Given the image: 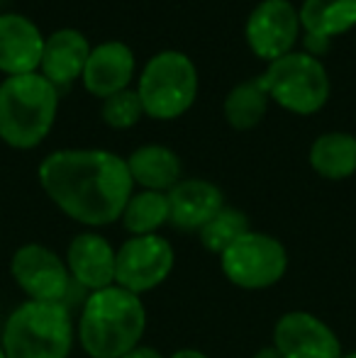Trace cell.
I'll use <instances>...</instances> for the list:
<instances>
[{
    "mask_svg": "<svg viewBox=\"0 0 356 358\" xmlns=\"http://www.w3.org/2000/svg\"><path fill=\"white\" fill-rule=\"evenodd\" d=\"M39 183L64 215L86 227L118 222L134 188L127 161L103 149L54 151L39 164Z\"/></svg>",
    "mask_w": 356,
    "mask_h": 358,
    "instance_id": "obj_1",
    "label": "cell"
},
{
    "mask_svg": "<svg viewBox=\"0 0 356 358\" xmlns=\"http://www.w3.org/2000/svg\"><path fill=\"white\" fill-rule=\"evenodd\" d=\"M147 329L139 295L120 285L90 292L78 320V341L90 358H122L137 349Z\"/></svg>",
    "mask_w": 356,
    "mask_h": 358,
    "instance_id": "obj_2",
    "label": "cell"
},
{
    "mask_svg": "<svg viewBox=\"0 0 356 358\" xmlns=\"http://www.w3.org/2000/svg\"><path fill=\"white\" fill-rule=\"evenodd\" d=\"M59 93L42 73L8 76L0 83V139L13 149H34L57 117Z\"/></svg>",
    "mask_w": 356,
    "mask_h": 358,
    "instance_id": "obj_3",
    "label": "cell"
},
{
    "mask_svg": "<svg viewBox=\"0 0 356 358\" xmlns=\"http://www.w3.org/2000/svg\"><path fill=\"white\" fill-rule=\"evenodd\" d=\"M0 346L8 358H69L73 320L64 302L27 300L10 312Z\"/></svg>",
    "mask_w": 356,
    "mask_h": 358,
    "instance_id": "obj_4",
    "label": "cell"
},
{
    "mask_svg": "<svg viewBox=\"0 0 356 358\" xmlns=\"http://www.w3.org/2000/svg\"><path fill=\"white\" fill-rule=\"evenodd\" d=\"M137 93L144 115L154 120H173L193 105L198 71L185 54L162 52L144 66Z\"/></svg>",
    "mask_w": 356,
    "mask_h": 358,
    "instance_id": "obj_5",
    "label": "cell"
},
{
    "mask_svg": "<svg viewBox=\"0 0 356 358\" xmlns=\"http://www.w3.org/2000/svg\"><path fill=\"white\" fill-rule=\"evenodd\" d=\"M259 78H262L269 98H273L280 108L295 115L318 113L329 98L327 71L310 54H285V57L271 62L269 71Z\"/></svg>",
    "mask_w": 356,
    "mask_h": 358,
    "instance_id": "obj_6",
    "label": "cell"
},
{
    "mask_svg": "<svg viewBox=\"0 0 356 358\" xmlns=\"http://www.w3.org/2000/svg\"><path fill=\"white\" fill-rule=\"evenodd\" d=\"M225 278L242 290H266L288 271V251L276 236L249 229L220 254Z\"/></svg>",
    "mask_w": 356,
    "mask_h": 358,
    "instance_id": "obj_7",
    "label": "cell"
},
{
    "mask_svg": "<svg viewBox=\"0 0 356 358\" xmlns=\"http://www.w3.org/2000/svg\"><path fill=\"white\" fill-rule=\"evenodd\" d=\"M176 254L164 236H132L118 249L115 261V285L142 295L159 287L171 275Z\"/></svg>",
    "mask_w": 356,
    "mask_h": 358,
    "instance_id": "obj_8",
    "label": "cell"
},
{
    "mask_svg": "<svg viewBox=\"0 0 356 358\" xmlns=\"http://www.w3.org/2000/svg\"><path fill=\"white\" fill-rule=\"evenodd\" d=\"M10 273L20 290L37 302H62L71 280L66 261L42 244L20 246L10 261Z\"/></svg>",
    "mask_w": 356,
    "mask_h": 358,
    "instance_id": "obj_9",
    "label": "cell"
},
{
    "mask_svg": "<svg viewBox=\"0 0 356 358\" xmlns=\"http://www.w3.org/2000/svg\"><path fill=\"white\" fill-rule=\"evenodd\" d=\"M273 346L283 358H342L334 329L310 312H285L273 327Z\"/></svg>",
    "mask_w": 356,
    "mask_h": 358,
    "instance_id": "obj_10",
    "label": "cell"
},
{
    "mask_svg": "<svg viewBox=\"0 0 356 358\" xmlns=\"http://www.w3.org/2000/svg\"><path fill=\"white\" fill-rule=\"evenodd\" d=\"M300 29V15L288 0H264L247 22V42L259 59L276 62L293 52Z\"/></svg>",
    "mask_w": 356,
    "mask_h": 358,
    "instance_id": "obj_11",
    "label": "cell"
},
{
    "mask_svg": "<svg viewBox=\"0 0 356 358\" xmlns=\"http://www.w3.org/2000/svg\"><path fill=\"white\" fill-rule=\"evenodd\" d=\"M115 261L118 249H113V244L95 231L73 236L66 249L69 275L90 292L115 285Z\"/></svg>",
    "mask_w": 356,
    "mask_h": 358,
    "instance_id": "obj_12",
    "label": "cell"
},
{
    "mask_svg": "<svg viewBox=\"0 0 356 358\" xmlns=\"http://www.w3.org/2000/svg\"><path fill=\"white\" fill-rule=\"evenodd\" d=\"M169 224L180 231H200L225 208L222 190L208 180H178L166 193Z\"/></svg>",
    "mask_w": 356,
    "mask_h": 358,
    "instance_id": "obj_13",
    "label": "cell"
},
{
    "mask_svg": "<svg viewBox=\"0 0 356 358\" xmlns=\"http://www.w3.org/2000/svg\"><path fill=\"white\" fill-rule=\"evenodd\" d=\"M44 39L37 24L22 15H0V71L8 76L37 73Z\"/></svg>",
    "mask_w": 356,
    "mask_h": 358,
    "instance_id": "obj_14",
    "label": "cell"
},
{
    "mask_svg": "<svg viewBox=\"0 0 356 358\" xmlns=\"http://www.w3.org/2000/svg\"><path fill=\"white\" fill-rule=\"evenodd\" d=\"M134 73V54L122 42H105L90 49L83 69V85L95 98H110L127 88Z\"/></svg>",
    "mask_w": 356,
    "mask_h": 358,
    "instance_id": "obj_15",
    "label": "cell"
},
{
    "mask_svg": "<svg viewBox=\"0 0 356 358\" xmlns=\"http://www.w3.org/2000/svg\"><path fill=\"white\" fill-rule=\"evenodd\" d=\"M90 57L88 39L76 29H59L44 39L42 76L52 85H69L83 76Z\"/></svg>",
    "mask_w": 356,
    "mask_h": 358,
    "instance_id": "obj_16",
    "label": "cell"
},
{
    "mask_svg": "<svg viewBox=\"0 0 356 358\" xmlns=\"http://www.w3.org/2000/svg\"><path fill=\"white\" fill-rule=\"evenodd\" d=\"M127 169L134 183L144 190L169 193L180 178V161L171 149L159 144L139 146L127 159Z\"/></svg>",
    "mask_w": 356,
    "mask_h": 358,
    "instance_id": "obj_17",
    "label": "cell"
},
{
    "mask_svg": "<svg viewBox=\"0 0 356 358\" xmlns=\"http://www.w3.org/2000/svg\"><path fill=\"white\" fill-rule=\"evenodd\" d=\"M310 166L327 180H344L356 173V137L327 132L310 146Z\"/></svg>",
    "mask_w": 356,
    "mask_h": 358,
    "instance_id": "obj_18",
    "label": "cell"
},
{
    "mask_svg": "<svg viewBox=\"0 0 356 358\" xmlns=\"http://www.w3.org/2000/svg\"><path fill=\"white\" fill-rule=\"evenodd\" d=\"M298 15L308 34L332 39L356 24V0H305Z\"/></svg>",
    "mask_w": 356,
    "mask_h": 358,
    "instance_id": "obj_19",
    "label": "cell"
},
{
    "mask_svg": "<svg viewBox=\"0 0 356 358\" xmlns=\"http://www.w3.org/2000/svg\"><path fill=\"white\" fill-rule=\"evenodd\" d=\"M269 110V93L262 78L244 80L237 88L229 90L225 100V117L234 129H252L264 120Z\"/></svg>",
    "mask_w": 356,
    "mask_h": 358,
    "instance_id": "obj_20",
    "label": "cell"
},
{
    "mask_svg": "<svg viewBox=\"0 0 356 358\" xmlns=\"http://www.w3.org/2000/svg\"><path fill=\"white\" fill-rule=\"evenodd\" d=\"M122 224L132 236H147L157 234L164 224L169 222V198L166 193L157 190H142L132 193L129 203L124 205Z\"/></svg>",
    "mask_w": 356,
    "mask_h": 358,
    "instance_id": "obj_21",
    "label": "cell"
},
{
    "mask_svg": "<svg viewBox=\"0 0 356 358\" xmlns=\"http://www.w3.org/2000/svg\"><path fill=\"white\" fill-rule=\"evenodd\" d=\"M249 231V220L242 210L234 208H222L203 229L198 231L200 234V244L210 251V254L220 256Z\"/></svg>",
    "mask_w": 356,
    "mask_h": 358,
    "instance_id": "obj_22",
    "label": "cell"
},
{
    "mask_svg": "<svg viewBox=\"0 0 356 358\" xmlns=\"http://www.w3.org/2000/svg\"><path fill=\"white\" fill-rule=\"evenodd\" d=\"M144 115L142 100H139L137 90H120V93L105 98L103 105V120L115 129H127L139 122Z\"/></svg>",
    "mask_w": 356,
    "mask_h": 358,
    "instance_id": "obj_23",
    "label": "cell"
},
{
    "mask_svg": "<svg viewBox=\"0 0 356 358\" xmlns=\"http://www.w3.org/2000/svg\"><path fill=\"white\" fill-rule=\"evenodd\" d=\"M122 358H164V356L159 354L157 349H152V346H142V344H139L137 349H132L129 354H124Z\"/></svg>",
    "mask_w": 356,
    "mask_h": 358,
    "instance_id": "obj_24",
    "label": "cell"
},
{
    "mask_svg": "<svg viewBox=\"0 0 356 358\" xmlns=\"http://www.w3.org/2000/svg\"><path fill=\"white\" fill-rule=\"evenodd\" d=\"M169 358H210V356H205L203 351H198V349H180Z\"/></svg>",
    "mask_w": 356,
    "mask_h": 358,
    "instance_id": "obj_25",
    "label": "cell"
},
{
    "mask_svg": "<svg viewBox=\"0 0 356 358\" xmlns=\"http://www.w3.org/2000/svg\"><path fill=\"white\" fill-rule=\"evenodd\" d=\"M254 358H283V356H280L278 349L271 344V346H264V349H259L257 354H254Z\"/></svg>",
    "mask_w": 356,
    "mask_h": 358,
    "instance_id": "obj_26",
    "label": "cell"
},
{
    "mask_svg": "<svg viewBox=\"0 0 356 358\" xmlns=\"http://www.w3.org/2000/svg\"><path fill=\"white\" fill-rule=\"evenodd\" d=\"M342 358H356V351H352V354H347V356H342Z\"/></svg>",
    "mask_w": 356,
    "mask_h": 358,
    "instance_id": "obj_27",
    "label": "cell"
},
{
    "mask_svg": "<svg viewBox=\"0 0 356 358\" xmlns=\"http://www.w3.org/2000/svg\"><path fill=\"white\" fill-rule=\"evenodd\" d=\"M0 358H8V356H5V351H3V346H0Z\"/></svg>",
    "mask_w": 356,
    "mask_h": 358,
    "instance_id": "obj_28",
    "label": "cell"
}]
</instances>
